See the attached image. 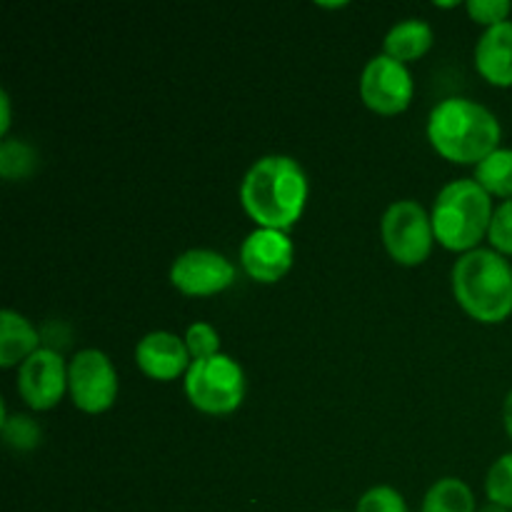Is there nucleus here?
Instances as JSON below:
<instances>
[{"label":"nucleus","instance_id":"7","mask_svg":"<svg viewBox=\"0 0 512 512\" xmlns=\"http://www.w3.org/2000/svg\"><path fill=\"white\" fill-rule=\"evenodd\" d=\"M68 393L78 410L88 415L105 413L118 398V373L108 353L83 348L68 360Z\"/></svg>","mask_w":512,"mask_h":512},{"label":"nucleus","instance_id":"1","mask_svg":"<svg viewBox=\"0 0 512 512\" xmlns=\"http://www.w3.org/2000/svg\"><path fill=\"white\" fill-rule=\"evenodd\" d=\"M308 175L290 155H263L240 180V205L258 228L288 233L308 203Z\"/></svg>","mask_w":512,"mask_h":512},{"label":"nucleus","instance_id":"27","mask_svg":"<svg viewBox=\"0 0 512 512\" xmlns=\"http://www.w3.org/2000/svg\"><path fill=\"white\" fill-rule=\"evenodd\" d=\"M478 512H512V510H508V508H503V505H495V503H488V505H483V508H480Z\"/></svg>","mask_w":512,"mask_h":512},{"label":"nucleus","instance_id":"10","mask_svg":"<svg viewBox=\"0 0 512 512\" xmlns=\"http://www.w3.org/2000/svg\"><path fill=\"white\" fill-rule=\"evenodd\" d=\"M18 393L33 410H53L68 393V363L50 345L35 350L18 368Z\"/></svg>","mask_w":512,"mask_h":512},{"label":"nucleus","instance_id":"28","mask_svg":"<svg viewBox=\"0 0 512 512\" xmlns=\"http://www.w3.org/2000/svg\"><path fill=\"white\" fill-rule=\"evenodd\" d=\"M320 8H345V3H318Z\"/></svg>","mask_w":512,"mask_h":512},{"label":"nucleus","instance_id":"15","mask_svg":"<svg viewBox=\"0 0 512 512\" xmlns=\"http://www.w3.org/2000/svg\"><path fill=\"white\" fill-rule=\"evenodd\" d=\"M433 25L423 18H403L385 33L383 53L390 58L408 65L410 60H418L433 48Z\"/></svg>","mask_w":512,"mask_h":512},{"label":"nucleus","instance_id":"16","mask_svg":"<svg viewBox=\"0 0 512 512\" xmlns=\"http://www.w3.org/2000/svg\"><path fill=\"white\" fill-rule=\"evenodd\" d=\"M420 512H478V505H475L470 485L448 475V478H440L430 485Z\"/></svg>","mask_w":512,"mask_h":512},{"label":"nucleus","instance_id":"20","mask_svg":"<svg viewBox=\"0 0 512 512\" xmlns=\"http://www.w3.org/2000/svg\"><path fill=\"white\" fill-rule=\"evenodd\" d=\"M485 495H488V503L512 510V453L500 455L490 465L485 475Z\"/></svg>","mask_w":512,"mask_h":512},{"label":"nucleus","instance_id":"4","mask_svg":"<svg viewBox=\"0 0 512 512\" xmlns=\"http://www.w3.org/2000/svg\"><path fill=\"white\" fill-rule=\"evenodd\" d=\"M493 213V195L485 193L478 180H450L435 195L433 210H430L435 240L460 255L480 248V240L488 238Z\"/></svg>","mask_w":512,"mask_h":512},{"label":"nucleus","instance_id":"19","mask_svg":"<svg viewBox=\"0 0 512 512\" xmlns=\"http://www.w3.org/2000/svg\"><path fill=\"white\" fill-rule=\"evenodd\" d=\"M0 430H3L5 445H10L18 453H28V450H35L40 445V438H43V430L35 423L30 415H13L10 418L8 408L3 403V415H0Z\"/></svg>","mask_w":512,"mask_h":512},{"label":"nucleus","instance_id":"23","mask_svg":"<svg viewBox=\"0 0 512 512\" xmlns=\"http://www.w3.org/2000/svg\"><path fill=\"white\" fill-rule=\"evenodd\" d=\"M490 248L498 250L500 255H512V198L503 200V203L495 208L493 220H490L488 230Z\"/></svg>","mask_w":512,"mask_h":512},{"label":"nucleus","instance_id":"22","mask_svg":"<svg viewBox=\"0 0 512 512\" xmlns=\"http://www.w3.org/2000/svg\"><path fill=\"white\" fill-rule=\"evenodd\" d=\"M355 512H408V503L393 485H375L360 495Z\"/></svg>","mask_w":512,"mask_h":512},{"label":"nucleus","instance_id":"3","mask_svg":"<svg viewBox=\"0 0 512 512\" xmlns=\"http://www.w3.org/2000/svg\"><path fill=\"white\" fill-rule=\"evenodd\" d=\"M450 285L460 308L478 323L495 325L512 315V265L498 250L475 248L460 255Z\"/></svg>","mask_w":512,"mask_h":512},{"label":"nucleus","instance_id":"14","mask_svg":"<svg viewBox=\"0 0 512 512\" xmlns=\"http://www.w3.org/2000/svg\"><path fill=\"white\" fill-rule=\"evenodd\" d=\"M40 348L38 328L18 310L5 308L0 313V368H20Z\"/></svg>","mask_w":512,"mask_h":512},{"label":"nucleus","instance_id":"21","mask_svg":"<svg viewBox=\"0 0 512 512\" xmlns=\"http://www.w3.org/2000/svg\"><path fill=\"white\" fill-rule=\"evenodd\" d=\"M185 345H188V353L193 360L210 358V355L223 353L220 350V335L215 330V325L205 323V320H195V323L188 325L183 335Z\"/></svg>","mask_w":512,"mask_h":512},{"label":"nucleus","instance_id":"24","mask_svg":"<svg viewBox=\"0 0 512 512\" xmlns=\"http://www.w3.org/2000/svg\"><path fill=\"white\" fill-rule=\"evenodd\" d=\"M465 10H468V15L475 23L490 28V25L510 20L512 3L510 0H468V3H465Z\"/></svg>","mask_w":512,"mask_h":512},{"label":"nucleus","instance_id":"5","mask_svg":"<svg viewBox=\"0 0 512 512\" xmlns=\"http://www.w3.org/2000/svg\"><path fill=\"white\" fill-rule=\"evenodd\" d=\"M183 385L190 405L208 415L233 413L245 398V373L228 353L193 360Z\"/></svg>","mask_w":512,"mask_h":512},{"label":"nucleus","instance_id":"9","mask_svg":"<svg viewBox=\"0 0 512 512\" xmlns=\"http://www.w3.org/2000/svg\"><path fill=\"white\" fill-rule=\"evenodd\" d=\"M170 283L183 295L208 298L235 283V265L218 250L190 248L170 265Z\"/></svg>","mask_w":512,"mask_h":512},{"label":"nucleus","instance_id":"11","mask_svg":"<svg viewBox=\"0 0 512 512\" xmlns=\"http://www.w3.org/2000/svg\"><path fill=\"white\" fill-rule=\"evenodd\" d=\"M295 245L285 230L255 228L240 245V265L255 283L273 285L290 273Z\"/></svg>","mask_w":512,"mask_h":512},{"label":"nucleus","instance_id":"13","mask_svg":"<svg viewBox=\"0 0 512 512\" xmlns=\"http://www.w3.org/2000/svg\"><path fill=\"white\" fill-rule=\"evenodd\" d=\"M475 68L498 88L512 85V20L490 25L475 43Z\"/></svg>","mask_w":512,"mask_h":512},{"label":"nucleus","instance_id":"17","mask_svg":"<svg viewBox=\"0 0 512 512\" xmlns=\"http://www.w3.org/2000/svg\"><path fill=\"white\" fill-rule=\"evenodd\" d=\"M475 180L485 193L495 195V198L510 200L512 198V148H503L488 155L475 165Z\"/></svg>","mask_w":512,"mask_h":512},{"label":"nucleus","instance_id":"25","mask_svg":"<svg viewBox=\"0 0 512 512\" xmlns=\"http://www.w3.org/2000/svg\"><path fill=\"white\" fill-rule=\"evenodd\" d=\"M10 130V98L5 90H0V135L8 138Z\"/></svg>","mask_w":512,"mask_h":512},{"label":"nucleus","instance_id":"18","mask_svg":"<svg viewBox=\"0 0 512 512\" xmlns=\"http://www.w3.org/2000/svg\"><path fill=\"white\" fill-rule=\"evenodd\" d=\"M38 168V153L20 138H3L0 143V175L5 180L30 178Z\"/></svg>","mask_w":512,"mask_h":512},{"label":"nucleus","instance_id":"12","mask_svg":"<svg viewBox=\"0 0 512 512\" xmlns=\"http://www.w3.org/2000/svg\"><path fill=\"white\" fill-rule=\"evenodd\" d=\"M135 363H138L140 373H145L148 378L168 383L180 375L185 378L193 358L180 335L170 333V330H153L135 345Z\"/></svg>","mask_w":512,"mask_h":512},{"label":"nucleus","instance_id":"30","mask_svg":"<svg viewBox=\"0 0 512 512\" xmlns=\"http://www.w3.org/2000/svg\"><path fill=\"white\" fill-rule=\"evenodd\" d=\"M333 512H338V510H333Z\"/></svg>","mask_w":512,"mask_h":512},{"label":"nucleus","instance_id":"2","mask_svg":"<svg viewBox=\"0 0 512 512\" xmlns=\"http://www.w3.org/2000/svg\"><path fill=\"white\" fill-rule=\"evenodd\" d=\"M425 133L435 153L450 163L463 165H478L500 148L503 138L498 115L478 100L460 98V95L440 100L430 110Z\"/></svg>","mask_w":512,"mask_h":512},{"label":"nucleus","instance_id":"29","mask_svg":"<svg viewBox=\"0 0 512 512\" xmlns=\"http://www.w3.org/2000/svg\"><path fill=\"white\" fill-rule=\"evenodd\" d=\"M435 5H438V8H458L460 3H440V0H438V3H435Z\"/></svg>","mask_w":512,"mask_h":512},{"label":"nucleus","instance_id":"6","mask_svg":"<svg viewBox=\"0 0 512 512\" xmlns=\"http://www.w3.org/2000/svg\"><path fill=\"white\" fill-rule=\"evenodd\" d=\"M380 238L395 263L420 265L428 260L435 243L433 218L418 200H393L380 220Z\"/></svg>","mask_w":512,"mask_h":512},{"label":"nucleus","instance_id":"8","mask_svg":"<svg viewBox=\"0 0 512 512\" xmlns=\"http://www.w3.org/2000/svg\"><path fill=\"white\" fill-rule=\"evenodd\" d=\"M415 95L413 73L405 63L378 53L360 73V98L378 115H398L408 110Z\"/></svg>","mask_w":512,"mask_h":512},{"label":"nucleus","instance_id":"26","mask_svg":"<svg viewBox=\"0 0 512 512\" xmlns=\"http://www.w3.org/2000/svg\"><path fill=\"white\" fill-rule=\"evenodd\" d=\"M503 425H505V433H508L512 440V390L503 400Z\"/></svg>","mask_w":512,"mask_h":512}]
</instances>
